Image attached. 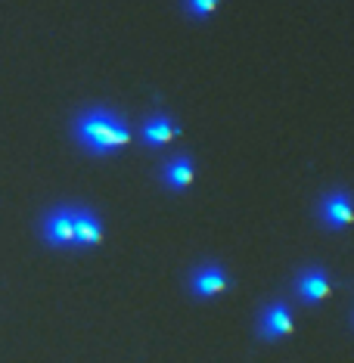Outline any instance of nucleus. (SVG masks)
I'll list each match as a JSON object with an SVG mask.
<instances>
[{"mask_svg":"<svg viewBox=\"0 0 354 363\" xmlns=\"http://www.w3.org/2000/svg\"><path fill=\"white\" fill-rule=\"evenodd\" d=\"M75 137L87 152L94 155H106L115 152L131 140L128 125L109 109H87L81 118L75 121Z\"/></svg>","mask_w":354,"mask_h":363,"instance_id":"1","label":"nucleus"},{"mask_svg":"<svg viewBox=\"0 0 354 363\" xmlns=\"http://www.w3.org/2000/svg\"><path fill=\"white\" fill-rule=\"evenodd\" d=\"M44 239L50 245H56V249H69V245H75V208H72V205H60V208L47 211Z\"/></svg>","mask_w":354,"mask_h":363,"instance_id":"2","label":"nucleus"},{"mask_svg":"<svg viewBox=\"0 0 354 363\" xmlns=\"http://www.w3.org/2000/svg\"><path fill=\"white\" fill-rule=\"evenodd\" d=\"M227 283L230 279H227V274L218 267V264H205V267H199L190 277V289H193L196 298H211V295L224 292Z\"/></svg>","mask_w":354,"mask_h":363,"instance_id":"3","label":"nucleus"},{"mask_svg":"<svg viewBox=\"0 0 354 363\" xmlns=\"http://www.w3.org/2000/svg\"><path fill=\"white\" fill-rule=\"evenodd\" d=\"M292 333V313L286 304H267L261 313V335L265 338H283Z\"/></svg>","mask_w":354,"mask_h":363,"instance_id":"4","label":"nucleus"},{"mask_svg":"<svg viewBox=\"0 0 354 363\" xmlns=\"http://www.w3.org/2000/svg\"><path fill=\"white\" fill-rule=\"evenodd\" d=\"M295 292H299V298H304L308 304L323 301L326 292H329V277H326L320 267L304 270V274L299 277V283H295Z\"/></svg>","mask_w":354,"mask_h":363,"instance_id":"5","label":"nucleus"},{"mask_svg":"<svg viewBox=\"0 0 354 363\" xmlns=\"http://www.w3.org/2000/svg\"><path fill=\"white\" fill-rule=\"evenodd\" d=\"M320 218H323V224L336 227V230H345L351 224V202L345 193H333L326 196L323 205H320Z\"/></svg>","mask_w":354,"mask_h":363,"instance_id":"6","label":"nucleus"},{"mask_svg":"<svg viewBox=\"0 0 354 363\" xmlns=\"http://www.w3.org/2000/svg\"><path fill=\"white\" fill-rule=\"evenodd\" d=\"M103 239V224L90 208H75V245L87 249Z\"/></svg>","mask_w":354,"mask_h":363,"instance_id":"7","label":"nucleus"},{"mask_svg":"<svg viewBox=\"0 0 354 363\" xmlns=\"http://www.w3.org/2000/svg\"><path fill=\"white\" fill-rule=\"evenodd\" d=\"M162 180L168 184V189H175V193H180V189L190 186L193 184V162H190V155H175V159L165 162Z\"/></svg>","mask_w":354,"mask_h":363,"instance_id":"8","label":"nucleus"},{"mask_svg":"<svg viewBox=\"0 0 354 363\" xmlns=\"http://www.w3.org/2000/svg\"><path fill=\"white\" fill-rule=\"evenodd\" d=\"M175 134H177V128L168 115H153V118H146L143 128H140V137H143L146 146H165Z\"/></svg>","mask_w":354,"mask_h":363,"instance_id":"9","label":"nucleus"},{"mask_svg":"<svg viewBox=\"0 0 354 363\" xmlns=\"http://www.w3.org/2000/svg\"><path fill=\"white\" fill-rule=\"evenodd\" d=\"M184 6H187V13L190 16H196V19H205V16L215 13L218 0H184Z\"/></svg>","mask_w":354,"mask_h":363,"instance_id":"10","label":"nucleus"}]
</instances>
